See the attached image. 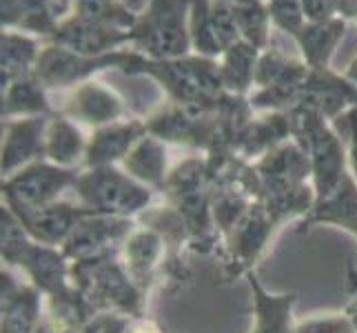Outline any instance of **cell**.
<instances>
[{
    "instance_id": "cell-1",
    "label": "cell",
    "mask_w": 357,
    "mask_h": 333,
    "mask_svg": "<svg viewBox=\"0 0 357 333\" xmlns=\"http://www.w3.org/2000/svg\"><path fill=\"white\" fill-rule=\"evenodd\" d=\"M71 285L76 287L96 313L118 311L135 320L144 318V289L135 285L125 262H120L118 246L80 258L71 262Z\"/></svg>"
},
{
    "instance_id": "cell-2",
    "label": "cell",
    "mask_w": 357,
    "mask_h": 333,
    "mask_svg": "<svg viewBox=\"0 0 357 333\" xmlns=\"http://www.w3.org/2000/svg\"><path fill=\"white\" fill-rule=\"evenodd\" d=\"M291 131L298 135L302 142V149L311 160V176L315 200H322L333 193L342 178L347 176V160H344V149L337 135L331 133L322 116L311 109L295 107L291 114Z\"/></svg>"
},
{
    "instance_id": "cell-3",
    "label": "cell",
    "mask_w": 357,
    "mask_h": 333,
    "mask_svg": "<svg viewBox=\"0 0 357 333\" xmlns=\"http://www.w3.org/2000/svg\"><path fill=\"white\" fill-rule=\"evenodd\" d=\"M76 193L84 207L93 209L100 216L133 218L144 214L151 205L153 193L135 178L109 167H96L89 174H82L76 182Z\"/></svg>"
},
{
    "instance_id": "cell-4",
    "label": "cell",
    "mask_w": 357,
    "mask_h": 333,
    "mask_svg": "<svg viewBox=\"0 0 357 333\" xmlns=\"http://www.w3.org/2000/svg\"><path fill=\"white\" fill-rule=\"evenodd\" d=\"M78 178V171L73 169L38 163L3 180V198L14 214L33 212V209L56 202L65 189L76 187Z\"/></svg>"
},
{
    "instance_id": "cell-5",
    "label": "cell",
    "mask_w": 357,
    "mask_h": 333,
    "mask_svg": "<svg viewBox=\"0 0 357 333\" xmlns=\"http://www.w3.org/2000/svg\"><path fill=\"white\" fill-rule=\"evenodd\" d=\"M275 229L278 225L268 216L266 207L260 200H253L249 212L244 214L236 229L225 238L227 240L225 267H222L225 280H236L253 271V262L260 258Z\"/></svg>"
},
{
    "instance_id": "cell-6",
    "label": "cell",
    "mask_w": 357,
    "mask_h": 333,
    "mask_svg": "<svg viewBox=\"0 0 357 333\" xmlns=\"http://www.w3.org/2000/svg\"><path fill=\"white\" fill-rule=\"evenodd\" d=\"M16 265L24 269L31 285L43 295H47L49 300L65 298V295L73 291L69 274L71 265H67V256L54 249V246L29 240L27 246L16 258Z\"/></svg>"
},
{
    "instance_id": "cell-7",
    "label": "cell",
    "mask_w": 357,
    "mask_h": 333,
    "mask_svg": "<svg viewBox=\"0 0 357 333\" xmlns=\"http://www.w3.org/2000/svg\"><path fill=\"white\" fill-rule=\"evenodd\" d=\"M89 216H100V214H96L93 209L84 205L76 207L71 202H58V200L47 207L33 209V212L16 214L20 225L27 231V236L33 242L49 244V246L65 244L73 229L78 227V222Z\"/></svg>"
},
{
    "instance_id": "cell-8",
    "label": "cell",
    "mask_w": 357,
    "mask_h": 333,
    "mask_svg": "<svg viewBox=\"0 0 357 333\" xmlns=\"http://www.w3.org/2000/svg\"><path fill=\"white\" fill-rule=\"evenodd\" d=\"M133 233V218L118 216H89L78 222V227L63 244L67 260H80V258L105 251L116 242L127 240Z\"/></svg>"
},
{
    "instance_id": "cell-9",
    "label": "cell",
    "mask_w": 357,
    "mask_h": 333,
    "mask_svg": "<svg viewBox=\"0 0 357 333\" xmlns=\"http://www.w3.org/2000/svg\"><path fill=\"white\" fill-rule=\"evenodd\" d=\"M40 291L20 282L3 269L0 274V298H3V323L0 333H36L40 325Z\"/></svg>"
},
{
    "instance_id": "cell-10",
    "label": "cell",
    "mask_w": 357,
    "mask_h": 333,
    "mask_svg": "<svg viewBox=\"0 0 357 333\" xmlns=\"http://www.w3.org/2000/svg\"><path fill=\"white\" fill-rule=\"evenodd\" d=\"M315 225H335L357 236V182L351 174L342 178L340 187L322 200H315L313 209L306 214L295 231L304 233Z\"/></svg>"
},
{
    "instance_id": "cell-11",
    "label": "cell",
    "mask_w": 357,
    "mask_h": 333,
    "mask_svg": "<svg viewBox=\"0 0 357 333\" xmlns=\"http://www.w3.org/2000/svg\"><path fill=\"white\" fill-rule=\"evenodd\" d=\"M246 280H249L255 302V327L251 333H293L295 327L291 325V316L293 304L298 302V293H268L257 280L255 271H249Z\"/></svg>"
},
{
    "instance_id": "cell-12",
    "label": "cell",
    "mask_w": 357,
    "mask_h": 333,
    "mask_svg": "<svg viewBox=\"0 0 357 333\" xmlns=\"http://www.w3.org/2000/svg\"><path fill=\"white\" fill-rule=\"evenodd\" d=\"M165 253V240L155 229L144 227L140 231H133L125 240V265L140 289L146 291V287H151L158 262Z\"/></svg>"
},
{
    "instance_id": "cell-13",
    "label": "cell",
    "mask_w": 357,
    "mask_h": 333,
    "mask_svg": "<svg viewBox=\"0 0 357 333\" xmlns=\"http://www.w3.org/2000/svg\"><path fill=\"white\" fill-rule=\"evenodd\" d=\"M144 131L146 125L142 122H127V125L100 129L87 147V167H109L116 160L127 158V151L142 138Z\"/></svg>"
},
{
    "instance_id": "cell-14",
    "label": "cell",
    "mask_w": 357,
    "mask_h": 333,
    "mask_svg": "<svg viewBox=\"0 0 357 333\" xmlns=\"http://www.w3.org/2000/svg\"><path fill=\"white\" fill-rule=\"evenodd\" d=\"M125 167H127L131 178L151 184V187H155V189H162V184L167 180L165 147L160 145L155 138H142L125 158Z\"/></svg>"
},
{
    "instance_id": "cell-15",
    "label": "cell",
    "mask_w": 357,
    "mask_h": 333,
    "mask_svg": "<svg viewBox=\"0 0 357 333\" xmlns=\"http://www.w3.org/2000/svg\"><path fill=\"white\" fill-rule=\"evenodd\" d=\"M43 127H45V122L36 118V120L16 122V125L9 129L7 142L3 147V174L9 176L16 167L31 160L38 151H45V147L40 142Z\"/></svg>"
},
{
    "instance_id": "cell-16",
    "label": "cell",
    "mask_w": 357,
    "mask_h": 333,
    "mask_svg": "<svg viewBox=\"0 0 357 333\" xmlns=\"http://www.w3.org/2000/svg\"><path fill=\"white\" fill-rule=\"evenodd\" d=\"M291 131L289 116H273L264 118L262 122H251L242 129L240 135V149L244 156H255L262 151H273V147L287 138Z\"/></svg>"
},
{
    "instance_id": "cell-17",
    "label": "cell",
    "mask_w": 357,
    "mask_h": 333,
    "mask_svg": "<svg viewBox=\"0 0 357 333\" xmlns=\"http://www.w3.org/2000/svg\"><path fill=\"white\" fill-rule=\"evenodd\" d=\"M71 114L84 118L87 122H93V125H102V122H109L120 116V103L109 91L91 84V87H82L76 94L71 105Z\"/></svg>"
},
{
    "instance_id": "cell-18",
    "label": "cell",
    "mask_w": 357,
    "mask_h": 333,
    "mask_svg": "<svg viewBox=\"0 0 357 333\" xmlns=\"http://www.w3.org/2000/svg\"><path fill=\"white\" fill-rule=\"evenodd\" d=\"M84 149V142L80 138L78 129L69 125L67 120H54L52 129L47 135L45 154L58 165H71Z\"/></svg>"
},
{
    "instance_id": "cell-19",
    "label": "cell",
    "mask_w": 357,
    "mask_h": 333,
    "mask_svg": "<svg viewBox=\"0 0 357 333\" xmlns=\"http://www.w3.org/2000/svg\"><path fill=\"white\" fill-rule=\"evenodd\" d=\"M251 65H253V54L249 49L246 47L233 49L225 69V82L231 89H244L251 80Z\"/></svg>"
},
{
    "instance_id": "cell-20",
    "label": "cell",
    "mask_w": 357,
    "mask_h": 333,
    "mask_svg": "<svg viewBox=\"0 0 357 333\" xmlns=\"http://www.w3.org/2000/svg\"><path fill=\"white\" fill-rule=\"evenodd\" d=\"M14 111H47L43 94L33 82H18L11 89L5 105V114H14Z\"/></svg>"
},
{
    "instance_id": "cell-21",
    "label": "cell",
    "mask_w": 357,
    "mask_h": 333,
    "mask_svg": "<svg viewBox=\"0 0 357 333\" xmlns=\"http://www.w3.org/2000/svg\"><path fill=\"white\" fill-rule=\"evenodd\" d=\"M293 333H355V327L349 316H328V318H311L295 325Z\"/></svg>"
},
{
    "instance_id": "cell-22",
    "label": "cell",
    "mask_w": 357,
    "mask_h": 333,
    "mask_svg": "<svg viewBox=\"0 0 357 333\" xmlns=\"http://www.w3.org/2000/svg\"><path fill=\"white\" fill-rule=\"evenodd\" d=\"M275 18L282 24H298L300 11H298V0H275Z\"/></svg>"
},
{
    "instance_id": "cell-23",
    "label": "cell",
    "mask_w": 357,
    "mask_h": 333,
    "mask_svg": "<svg viewBox=\"0 0 357 333\" xmlns=\"http://www.w3.org/2000/svg\"><path fill=\"white\" fill-rule=\"evenodd\" d=\"M80 5H82V14L87 18L100 20V18L112 16V14H107V11H109L107 0H80Z\"/></svg>"
},
{
    "instance_id": "cell-24",
    "label": "cell",
    "mask_w": 357,
    "mask_h": 333,
    "mask_svg": "<svg viewBox=\"0 0 357 333\" xmlns=\"http://www.w3.org/2000/svg\"><path fill=\"white\" fill-rule=\"evenodd\" d=\"M131 333H160V329L155 327V323H151V320H144L140 318L138 323H133V329Z\"/></svg>"
},
{
    "instance_id": "cell-25",
    "label": "cell",
    "mask_w": 357,
    "mask_h": 333,
    "mask_svg": "<svg viewBox=\"0 0 357 333\" xmlns=\"http://www.w3.org/2000/svg\"><path fill=\"white\" fill-rule=\"evenodd\" d=\"M351 293H353V298H351V302L347 306V316H349V320L355 327V333H357V287H353Z\"/></svg>"
},
{
    "instance_id": "cell-26",
    "label": "cell",
    "mask_w": 357,
    "mask_h": 333,
    "mask_svg": "<svg viewBox=\"0 0 357 333\" xmlns=\"http://www.w3.org/2000/svg\"><path fill=\"white\" fill-rule=\"evenodd\" d=\"M36 333H56V329L47 323V320H40V325H38V329H36Z\"/></svg>"
},
{
    "instance_id": "cell-27",
    "label": "cell",
    "mask_w": 357,
    "mask_h": 333,
    "mask_svg": "<svg viewBox=\"0 0 357 333\" xmlns=\"http://www.w3.org/2000/svg\"><path fill=\"white\" fill-rule=\"evenodd\" d=\"M351 163H353V171L357 176V142H353V147H351Z\"/></svg>"
},
{
    "instance_id": "cell-28",
    "label": "cell",
    "mask_w": 357,
    "mask_h": 333,
    "mask_svg": "<svg viewBox=\"0 0 357 333\" xmlns=\"http://www.w3.org/2000/svg\"><path fill=\"white\" fill-rule=\"evenodd\" d=\"M357 287V269H351V289Z\"/></svg>"
}]
</instances>
